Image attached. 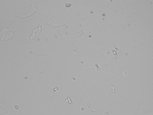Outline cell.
Wrapping results in <instances>:
<instances>
[{
	"label": "cell",
	"instance_id": "cell-1",
	"mask_svg": "<svg viewBox=\"0 0 153 115\" xmlns=\"http://www.w3.org/2000/svg\"><path fill=\"white\" fill-rule=\"evenodd\" d=\"M14 34L11 30L7 27H4L0 32V38L2 40L7 41L11 39Z\"/></svg>",
	"mask_w": 153,
	"mask_h": 115
}]
</instances>
